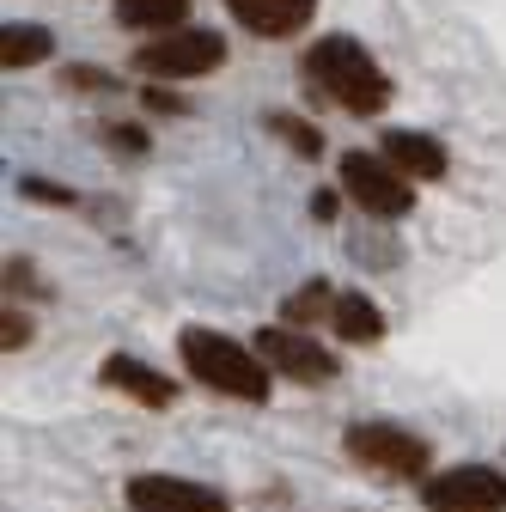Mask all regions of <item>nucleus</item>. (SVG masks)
<instances>
[{
	"label": "nucleus",
	"instance_id": "nucleus-17",
	"mask_svg": "<svg viewBox=\"0 0 506 512\" xmlns=\"http://www.w3.org/2000/svg\"><path fill=\"white\" fill-rule=\"evenodd\" d=\"M25 342H31V317L7 305V311H0V348L13 354V348H25Z\"/></svg>",
	"mask_w": 506,
	"mask_h": 512
},
{
	"label": "nucleus",
	"instance_id": "nucleus-10",
	"mask_svg": "<svg viewBox=\"0 0 506 512\" xmlns=\"http://www.w3.org/2000/svg\"><path fill=\"white\" fill-rule=\"evenodd\" d=\"M98 378L110 384V391L147 403V409H171V403H177V384H171V378H159V372H153L147 360H135V354H110V360L98 366Z\"/></svg>",
	"mask_w": 506,
	"mask_h": 512
},
{
	"label": "nucleus",
	"instance_id": "nucleus-13",
	"mask_svg": "<svg viewBox=\"0 0 506 512\" xmlns=\"http://www.w3.org/2000/svg\"><path fill=\"white\" fill-rule=\"evenodd\" d=\"M49 31L43 25H7V31H0V68H37V61H49Z\"/></svg>",
	"mask_w": 506,
	"mask_h": 512
},
{
	"label": "nucleus",
	"instance_id": "nucleus-14",
	"mask_svg": "<svg viewBox=\"0 0 506 512\" xmlns=\"http://www.w3.org/2000/svg\"><path fill=\"white\" fill-rule=\"evenodd\" d=\"M189 0H116V19L129 31H177Z\"/></svg>",
	"mask_w": 506,
	"mask_h": 512
},
{
	"label": "nucleus",
	"instance_id": "nucleus-19",
	"mask_svg": "<svg viewBox=\"0 0 506 512\" xmlns=\"http://www.w3.org/2000/svg\"><path fill=\"white\" fill-rule=\"evenodd\" d=\"M147 104H153V110H189V104H183V98H177V92H159V86H153V92H147Z\"/></svg>",
	"mask_w": 506,
	"mask_h": 512
},
{
	"label": "nucleus",
	"instance_id": "nucleus-3",
	"mask_svg": "<svg viewBox=\"0 0 506 512\" xmlns=\"http://www.w3.org/2000/svg\"><path fill=\"white\" fill-rule=\"evenodd\" d=\"M342 452L372 470V476H427L433 470V452L421 433H403L397 421H354L342 433Z\"/></svg>",
	"mask_w": 506,
	"mask_h": 512
},
{
	"label": "nucleus",
	"instance_id": "nucleus-5",
	"mask_svg": "<svg viewBox=\"0 0 506 512\" xmlns=\"http://www.w3.org/2000/svg\"><path fill=\"white\" fill-rule=\"evenodd\" d=\"M342 189L354 196V208H366L372 220H403L415 208V183L385 153H348L342 159Z\"/></svg>",
	"mask_w": 506,
	"mask_h": 512
},
{
	"label": "nucleus",
	"instance_id": "nucleus-8",
	"mask_svg": "<svg viewBox=\"0 0 506 512\" xmlns=\"http://www.w3.org/2000/svg\"><path fill=\"white\" fill-rule=\"evenodd\" d=\"M129 512H226V494L202 488V482H183V476H135Z\"/></svg>",
	"mask_w": 506,
	"mask_h": 512
},
{
	"label": "nucleus",
	"instance_id": "nucleus-12",
	"mask_svg": "<svg viewBox=\"0 0 506 512\" xmlns=\"http://www.w3.org/2000/svg\"><path fill=\"white\" fill-rule=\"evenodd\" d=\"M330 324H336V336H342V342H360V348H372L378 336H385V311H378L366 293H336V305H330Z\"/></svg>",
	"mask_w": 506,
	"mask_h": 512
},
{
	"label": "nucleus",
	"instance_id": "nucleus-7",
	"mask_svg": "<svg viewBox=\"0 0 506 512\" xmlns=\"http://www.w3.org/2000/svg\"><path fill=\"white\" fill-rule=\"evenodd\" d=\"M257 354H263L281 378H299V384H330V378H336V354H330L324 342H311L305 330H287V324L257 330Z\"/></svg>",
	"mask_w": 506,
	"mask_h": 512
},
{
	"label": "nucleus",
	"instance_id": "nucleus-2",
	"mask_svg": "<svg viewBox=\"0 0 506 512\" xmlns=\"http://www.w3.org/2000/svg\"><path fill=\"white\" fill-rule=\"evenodd\" d=\"M177 354H183V366L196 372V384H208V391H220V397H238V403H263L269 397V360L263 354H250V348H238L232 336H220V330H202V324H189L183 336H177Z\"/></svg>",
	"mask_w": 506,
	"mask_h": 512
},
{
	"label": "nucleus",
	"instance_id": "nucleus-11",
	"mask_svg": "<svg viewBox=\"0 0 506 512\" xmlns=\"http://www.w3.org/2000/svg\"><path fill=\"white\" fill-rule=\"evenodd\" d=\"M385 159L409 183H439V177H446V147H439L433 135H421V128H391V135H385Z\"/></svg>",
	"mask_w": 506,
	"mask_h": 512
},
{
	"label": "nucleus",
	"instance_id": "nucleus-18",
	"mask_svg": "<svg viewBox=\"0 0 506 512\" xmlns=\"http://www.w3.org/2000/svg\"><path fill=\"white\" fill-rule=\"evenodd\" d=\"M19 189H25V196H31V202H61V208H68V202H74V196H68V189H49V183H37V177H25Z\"/></svg>",
	"mask_w": 506,
	"mask_h": 512
},
{
	"label": "nucleus",
	"instance_id": "nucleus-6",
	"mask_svg": "<svg viewBox=\"0 0 506 512\" xmlns=\"http://www.w3.org/2000/svg\"><path fill=\"white\" fill-rule=\"evenodd\" d=\"M427 512H506V476L494 464H452L421 476Z\"/></svg>",
	"mask_w": 506,
	"mask_h": 512
},
{
	"label": "nucleus",
	"instance_id": "nucleus-9",
	"mask_svg": "<svg viewBox=\"0 0 506 512\" xmlns=\"http://www.w3.org/2000/svg\"><path fill=\"white\" fill-rule=\"evenodd\" d=\"M226 13H232L244 31H257V37L281 43V37H299V31L311 25L318 0H226Z\"/></svg>",
	"mask_w": 506,
	"mask_h": 512
},
{
	"label": "nucleus",
	"instance_id": "nucleus-16",
	"mask_svg": "<svg viewBox=\"0 0 506 512\" xmlns=\"http://www.w3.org/2000/svg\"><path fill=\"white\" fill-rule=\"evenodd\" d=\"M269 128H275V135H281L293 153H305V159H318V153H324V135H318L311 122H299V116H275Z\"/></svg>",
	"mask_w": 506,
	"mask_h": 512
},
{
	"label": "nucleus",
	"instance_id": "nucleus-15",
	"mask_svg": "<svg viewBox=\"0 0 506 512\" xmlns=\"http://www.w3.org/2000/svg\"><path fill=\"white\" fill-rule=\"evenodd\" d=\"M330 305H336V293H330L324 281H311L305 293H293V299H287V324H299V330H305V324H318Z\"/></svg>",
	"mask_w": 506,
	"mask_h": 512
},
{
	"label": "nucleus",
	"instance_id": "nucleus-1",
	"mask_svg": "<svg viewBox=\"0 0 506 512\" xmlns=\"http://www.w3.org/2000/svg\"><path fill=\"white\" fill-rule=\"evenodd\" d=\"M305 80L318 86L330 104H342V110H354V116H378L391 104V80H385V68L354 43V37H318L305 49Z\"/></svg>",
	"mask_w": 506,
	"mask_h": 512
},
{
	"label": "nucleus",
	"instance_id": "nucleus-4",
	"mask_svg": "<svg viewBox=\"0 0 506 512\" xmlns=\"http://www.w3.org/2000/svg\"><path fill=\"white\" fill-rule=\"evenodd\" d=\"M226 61V37L220 31H159L135 49V68L141 74H159V80H202Z\"/></svg>",
	"mask_w": 506,
	"mask_h": 512
}]
</instances>
